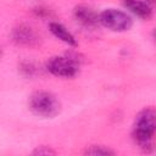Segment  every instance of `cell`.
Segmentation results:
<instances>
[{
    "mask_svg": "<svg viewBox=\"0 0 156 156\" xmlns=\"http://www.w3.org/2000/svg\"><path fill=\"white\" fill-rule=\"evenodd\" d=\"M155 130L156 112L152 107H145L135 116L132 128V138L143 151L151 152L154 150Z\"/></svg>",
    "mask_w": 156,
    "mask_h": 156,
    "instance_id": "obj_1",
    "label": "cell"
},
{
    "mask_svg": "<svg viewBox=\"0 0 156 156\" xmlns=\"http://www.w3.org/2000/svg\"><path fill=\"white\" fill-rule=\"evenodd\" d=\"M28 108L35 116L44 118H52L60 113L61 104L52 93L39 90L29 96Z\"/></svg>",
    "mask_w": 156,
    "mask_h": 156,
    "instance_id": "obj_2",
    "label": "cell"
},
{
    "mask_svg": "<svg viewBox=\"0 0 156 156\" xmlns=\"http://www.w3.org/2000/svg\"><path fill=\"white\" fill-rule=\"evenodd\" d=\"M99 23L113 32H126L133 26L132 17L121 10L106 9L99 13Z\"/></svg>",
    "mask_w": 156,
    "mask_h": 156,
    "instance_id": "obj_3",
    "label": "cell"
},
{
    "mask_svg": "<svg viewBox=\"0 0 156 156\" xmlns=\"http://www.w3.org/2000/svg\"><path fill=\"white\" fill-rule=\"evenodd\" d=\"M12 40L18 44V45H23V46H33L35 44H38L39 38L37 35V33L28 26L21 24L18 27H16L12 30Z\"/></svg>",
    "mask_w": 156,
    "mask_h": 156,
    "instance_id": "obj_6",
    "label": "cell"
},
{
    "mask_svg": "<svg viewBox=\"0 0 156 156\" xmlns=\"http://www.w3.org/2000/svg\"><path fill=\"white\" fill-rule=\"evenodd\" d=\"M123 6L133 15L141 20H150L152 17V7L149 2L143 0H123Z\"/></svg>",
    "mask_w": 156,
    "mask_h": 156,
    "instance_id": "obj_7",
    "label": "cell"
},
{
    "mask_svg": "<svg viewBox=\"0 0 156 156\" xmlns=\"http://www.w3.org/2000/svg\"><path fill=\"white\" fill-rule=\"evenodd\" d=\"M73 16L77 22H79L82 26L87 28H94L99 23V13L94 11L90 6L87 5H78L73 10Z\"/></svg>",
    "mask_w": 156,
    "mask_h": 156,
    "instance_id": "obj_5",
    "label": "cell"
},
{
    "mask_svg": "<svg viewBox=\"0 0 156 156\" xmlns=\"http://www.w3.org/2000/svg\"><path fill=\"white\" fill-rule=\"evenodd\" d=\"M21 72L24 74V76H29V77H32L35 72H37V68H35V66L32 63V62H24V63H22L21 65Z\"/></svg>",
    "mask_w": 156,
    "mask_h": 156,
    "instance_id": "obj_10",
    "label": "cell"
},
{
    "mask_svg": "<svg viewBox=\"0 0 156 156\" xmlns=\"http://www.w3.org/2000/svg\"><path fill=\"white\" fill-rule=\"evenodd\" d=\"M46 69L52 76L72 78L78 73L79 62L72 58L68 54L66 56H54L46 62Z\"/></svg>",
    "mask_w": 156,
    "mask_h": 156,
    "instance_id": "obj_4",
    "label": "cell"
},
{
    "mask_svg": "<svg viewBox=\"0 0 156 156\" xmlns=\"http://www.w3.org/2000/svg\"><path fill=\"white\" fill-rule=\"evenodd\" d=\"M0 55H1V50H0Z\"/></svg>",
    "mask_w": 156,
    "mask_h": 156,
    "instance_id": "obj_12",
    "label": "cell"
},
{
    "mask_svg": "<svg viewBox=\"0 0 156 156\" xmlns=\"http://www.w3.org/2000/svg\"><path fill=\"white\" fill-rule=\"evenodd\" d=\"M49 29H50V32H51L57 39H60L61 41L68 44L69 46H77V45H78V43H77L74 35H73L63 24H61V23H58V22H50V23H49Z\"/></svg>",
    "mask_w": 156,
    "mask_h": 156,
    "instance_id": "obj_8",
    "label": "cell"
},
{
    "mask_svg": "<svg viewBox=\"0 0 156 156\" xmlns=\"http://www.w3.org/2000/svg\"><path fill=\"white\" fill-rule=\"evenodd\" d=\"M32 154L33 155H55L56 152L49 146H38Z\"/></svg>",
    "mask_w": 156,
    "mask_h": 156,
    "instance_id": "obj_11",
    "label": "cell"
},
{
    "mask_svg": "<svg viewBox=\"0 0 156 156\" xmlns=\"http://www.w3.org/2000/svg\"><path fill=\"white\" fill-rule=\"evenodd\" d=\"M85 155H94V156H106V155H113L115 151L111 150L107 146L104 145H93L90 147H87L84 151Z\"/></svg>",
    "mask_w": 156,
    "mask_h": 156,
    "instance_id": "obj_9",
    "label": "cell"
}]
</instances>
